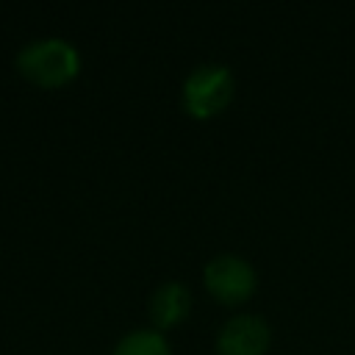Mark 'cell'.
<instances>
[{
    "label": "cell",
    "mask_w": 355,
    "mask_h": 355,
    "mask_svg": "<svg viewBox=\"0 0 355 355\" xmlns=\"http://www.w3.org/2000/svg\"><path fill=\"white\" fill-rule=\"evenodd\" d=\"M17 67L31 83L53 89L78 75L80 55L67 39L47 36L22 44V50L17 53Z\"/></svg>",
    "instance_id": "6da1fadb"
},
{
    "label": "cell",
    "mask_w": 355,
    "mask_h": 355,
    "mask_svg": "<svg viewBox=\"0 0 355 355\" xmlns=\"http://www.w3.org/2000/svg\"><path fill=\"white\" fill-rule=\"evenodd\" d=\"M189 305H191V297L183 283H175V280L161 283L150 297V319L158 327H172L189 313Z\"/></svg>",
    "instance_id": "5b68a950"
},
{
    "label": "cell",
    "mask_w": 355,
    "mask_h": 355,
    "mask_svg": "<svg viewBox=\"0 0 355 355\" xmlns=\"http://www.w3.org/2000/svg\"><path fill=\"white\" fill-rule=\"evenodd\" d=\"M233 97V75L222 64H200L183 80V105L194 116L219 114Z\"/></svg>",
    "instance_id": "7a4b0ae2"
},
{
    "label": "cell",
    "mask_w": 355,
    "mask_h": 355,
    "mask_svg": "<svg viewBox=\"0 0 355 355\" xmlns=\"http://www.w3.org/2000/svg\"><path fill=\"white\" fill-rule=\"evenodd\" d=\"M266 347H269V327L255 313L230 316L216 336L219 355H263Z\"/></svg>",
    "instance_id": "277c9868"
},
{
    "label": "cell",
    "mask_w": 355,
    "mask_h": 355,
    "mask_svg": "<svg viewBox=\"0 0 355 355\" xmlns=\"http://www.w3.org/2000/svg\"><path fill=\"white\" fill-rule=\"evenodd\" d=\"M114 355H172L166 338L155 330H133L116 341Z\"/></svg>",
    "instance_id": "8992f818"
},
{
    "label": "cell",
    "mask_w": 355,
    "mask_h": 355,
    "mask_svg": "<svg viewBox=\"0 0 355 355\" xmlns=\"http://www.w3.org/2000/svg\"><path fill=\"white\" fill-rule=\"evenodd\" d=\"M202 280H205V288L219 302H227V305L244 302L255 291V269L250 266V261H244L241 255H233V252L211 258L205 263Z\"/></svg>",
    "instance_id": "3957f363"
}]
</instances>
